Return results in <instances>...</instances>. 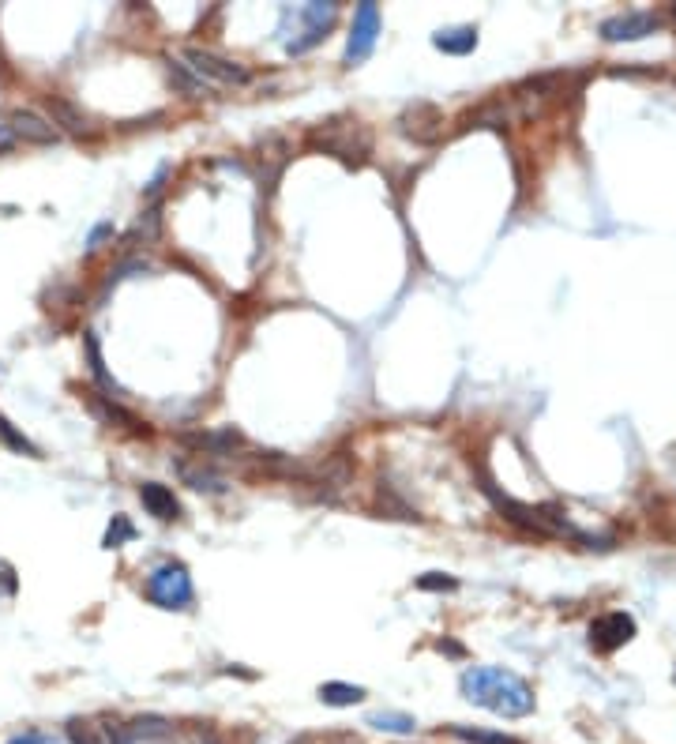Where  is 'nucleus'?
<instances>
[{
	"instance_id": "a211bd4d",
	"label": "nucleus",
	"mask_w": 676,
	"mask_h": 744,
	"mask_svg": "<svg viewBox=\"0 0 676 744\" xmlns=\"http://www.w3.org/2000/svg\"><path fill=\"white\" fill-rule=\"evenodd\" d=\"M177 470H181V478H185L192 489H211V493H222V478H218V474H211L207 466H203V470H192L188 463H177Z\"/></svg>"
},
{
	"instance_id": "20e7f679",
	"label": "nucleus",
	"mask_w": 676,
	"mask_h": 744,
	"mask_svg": "<svg viewBox=\"0 0 676 744\" xmlns=\"http://www.w3.org/2000/svg\"><path fill=\"white\" fill-rule=\"evenodd\" d=\"M147 594L162 609H188L192 605V579H188V568L185 564H162L154 568L151 579H147Z\"/></svg>"
},
{
	"instance_id": "cd10ccee",
	"label": "nucleus",
	"mask_w": 676,
	"mask_h": 744,
	"mask_svg": "<svg viewBox=\"0 0 676 744\" xmlns=\"http://www.w3.org/2000/svg\"><path fill=\"white\" fill-rule=\"evenodd\" d=\"M106 237H113V226H109V222H102V226H94L91 241H87V248H91V252H98V248H102V241H106Z\"/></svg>"
},
{
	"instance_id": "bb28decb",
	"label": "nucleus",
	"mask_w": 676,
	"mask_h": 744,
	"mask_svg": "<svg viewBox=\"0 0 676 744\" xmlns=\"http://www.w3.org/2000/svg\"><path fill=\"white\" fill-rule=\"evenodd\" d=\"M106 741L109 744H136V737H132V729L128 726H106Z\"/></svg>"
},
{
	"instance_id": "5701e85b",
	"label": "nucleus",
	"mask_w": 676,
	"mask_h": 744,
	"mask_svg": "<svg viewBox=\"0 0 676 744\" xmlns=\"http://www.w3.org/2000/svg\"><path fill=\"white\" fill-rule=\"evenodd\" d=\"M87 354H91V369H94V376L106 384V388H113V380H109V372H106V365H102V354H98V339L94 335H87Z\"/></svg>"
},
{
	"instance_id": "f8f14e48",
	"label": "nucleus",
	"mask_w": 676,
	"mask_h": 744,
	"mask_svg": "<svg viewBox=\"0 0 676 744\" xmlns=\"http://www.w3.org/2000/svg\"><path fill=\"white\" fill-rule=\"evenodd\" d=\"M432 46L451 53V57H462V53H474L477 49V31L474 27H447V31L432 34Z\"/></svg>"
},
{
	"instance_id": "9b49d317",
	"label": "nucleus",
	"mask_w": 676,
	"mask_h": 744,
	"mask_svg": "<svg viewBox=\"0 0 676 744\" xmlns=\"http://www.w3.org/2000/svg\"><path fill=\"white\" fill-rule=\"evenodd\" d=\"M139 500H143V508L154 515V519H162V523H169V519H177V496L169 493L166 485H158V481H143L139 485Z\"/></svg>"
},
{
	"instance_id": "6e6552de",
	"label": "nucleus",
	"mask_w": 676,
	"mask_h": 744,
	"mask_svg": "<svg viewBox=\"0 0 676 744\" xmlns=\"http://www.w3.org/2000/svg\"><path fill=\"white\" fill-rule=\"evenodd\" d=\"M631 636H635V620L628 613H605V617H598L590 624V647L594 651L609 654L616 647H624Z\"/></svg>"
},
{
	"instance_id": "f3484780",
	"label": "nucleus",
	"mask_w": 676,
	"mask_h": 744,
	"mask_svg": "<svg viewBox=\"0 0 676 744\" xmlns=\"http://www.w3.org/2000/svg\"><path fill=\"white\" fill-rule=\"evenodd\" d=\"M169 79L181 87V91L188 94V98H200V94H211V87H203L200 79L188 72L185 64H177V61H169Z\"/></svg>"
},
{
	"instance_id": "f03ea898",
	"label": "nucleus",
	"mask_w": 676,
	"mask_h": 744,
	"mask_svg": "<svg viewBox=\"0 0 676 744\" xmlns=\"http://www.w3.org/2000/svg\"><path fill=\"white\" fill-rule=\"evenodd\" d=\"M308 140H312V147H320V151L342 158V162H350V166L365 162L372 151V132L361 121H354V117H331V121H323L320 128H312Z\"/></svg>"
},
{
	"instance_id": "393cba45",
	"label": "nucleus",
	"mask_w": 676,
	"mask_h": 744,
	"mask_svg": "<svg viewBox=\"0 0 676 744\" xmlns=\"http://www.w3.org/2000/svg\"><path fill=\"white\" fill-rule=\"evenodd\" d=\"M417 587H421V590H455L459 583H455V579H447V575H440V572H429V575H421V579H417Z\"/></svg>"
},
{
	"instance_id": "c756f323",
	"label": "nucleus",
	"mask_w": 676,
	"mask_h": 744,
	"mask_svg": "<svg viewBox=\"0 0 676 744\" xmlns=\"http://www.w3.org/2000/svg\"><path fill=\"white\" fill-rule=\"evenodd\" d=\"M673 12H676V8H673Z\"/></svg>"
},
{
	"instance_id": "6ab92c4d",
	"label": "nucleus",
	"mask_w": 676,
	"mask_h": 744,
	"mask_svg": "<svg viewBox=\"0 0 676 744\" xmlns=\"http://www.w3.org/2000/svg\"><path fill=\"white\" fill-rule=\"evenodd\" d=\"M0 440H4L12 451H19V455H34V459H38V448H34V444L23 433H16V429H12V421L4 418V414H0Z\"/></svg>"
},
{
	"instance_id": "a878e982",
	"label": "nucleus",
	"mask_w": 676,
	"mask_h": 744,
	"mask_svg": "<svg viewBox=\"0 0 676 744\" xmlns=\"http://www.w3.org/2000/svg\"><path fill=\"white\" fill-rule=\"evenodd\" d=\"M68 737L76 744H102L94 737V726H87V722H72V726H68Z\"/></svg>"
},
{
	"instance_id": "7ed1b4c3",
	"label": "nucleus",
	"mask_w": 676,
	"mask_h": 744,
	"mask_svg": "<svg viewBox=\"0 0 676 744\" xmlns=\"http://www.w3.org/2000/svg\"><path fill=\"white\" fill-rule=\"evenodd\" d=\"M185 68L200 79L203 87H211V83H218V87H245L252 79L245 64L226 61V57L207 53V49H185Z\"/></svg>"
},
{
	"instance_id": "f257e3e1",
	"label": "nucleus",
	"mask_w": 676,
	"mask_h": 744,
	"mask_svg": "<svg viewBox=\"0 0 676 744\" xmlns=\"http://www.w3.org/2000/svg\"><path fill=\"white\" fill-rule=\"evenodd\" d=\"M462 696L500 718H526L534 711V688L511 669L474 666L462 673Z\"/></svg>"
},
{
	"instance_id": "39448f33",
	"label": "nucleus",
	"mask_w": 676,
	"mask_h": 744,
	"mask_svg": "<svg viewBox=\"0 0 676 744\" xmlns=\"http://www.w3.org/2000/svg\"><path fill=\"white\" fill-rule=\"evenodd\" d=\"M297 19L305 23V34L301 38H293L290 53L293 57H301V53H308L312 46H320L323 38H327V31L335 27V19H338V4H327V0H312V4H305L301 12H297Z\"/></svg>"
},
{
	"instance_id": "0eeeda50",
	"label": "nucleus",
	"mask_w": 676,
	"mask_h": 744,
	"mask_svg": "<svg viewBox=\"0 0 676 744\" xmlns=\"http://www.w3.org/2000/svg\"><path fill=\"white\" fill-rule=\"evenodd\" d=\"M399 132L410 136L414 143H436L440 132H444V113L432 106V102H414L399 117Z\"/></svg>"
},
{
	"instance_id": "1a4fd4ad",
	"label": "nucleus",
	"mask_w": 676,
	"mask_h": 744,
	"mask_svg": "<svg viewBox=\"0 0 676 744\" xmlns=\"http://www.w3.org/2000/svg\"><path fill=\"white\" fill-rule=\"evenodd\" d=\"M8 132H12V140H23V143H38V147H46V143H57V128L49 121H42L38 113H31V109H12L8 113V124H4Z\"/></svg>"
},
{
	"instance_id": "4468645a",
	"label": "nucleus",
	"mask_w": 676,
	"mask_h": 744,
	"mask_svg": "<svg viewBox=\"0 0 676 744\" xmlns=\"http://www.w3.org/2000/svg\"><path fill=\"white\" fill-rule=\"evenodd\" d=\"M320 699L327 703V707H354V703L365 699V688H357V684H342V681H327V684H320Z\"/></svg>"
},
{
	"instance_id": "9d476101",
	"label": "nucleus",
	"mask_w": 676,
	"mask_h": 744,
	"mask_svg": "<svg viewBox=\"0 0 676 744\" xmlns=\"http://www.w3.org/2000/svg\"><path fill=\"white\" fill-rule=\"evenodd\" d=\"M658 31V19L650 12H628V16H616L601 23V34L609 42H635V38H646V34Z\"/></svg>"
},
{
	"instance_id": "412c9836",
	"label": "nucleus",
	"mask_w": 676,
	"mask_h": 744,
	"mask_svg": "<svg viewBox=\"0 0 676 744\" xmlns=\"http://www.w3.org/2000/svg\"><path fill=\"white\" fill-rule=\"evenodd\" d=\"M128 538H136L132 523H128L124 515H113V523H109V530H106V549H117V545L128 542Z\"/></svg>"
},
{
	"instance_id": "b1692460",
	"label": "nucleus",
	"mask_w": 676,
	"mask_h": 744,
	"mask_svg": "<svg viewBox=\"0 0 676 744\" xmlns=\"http://www.w3.org/2000/svg\"><path fill=\"white\" fill-rule=\"evenodd\" d=\"M158 226H162V215H158V207H151V211L136 222V233H143V241H154V237H158Z\"/></svg>"
},
{
	"instance_id": "4be33fe9",
	"label": "nucleus",
	"mask_w": 676,
	"mask_h": 744,
	"mask_svg": "<svg viewBox=\"0 0 676 744\" xmlns=\"http://www.w3.org/2000/svg\"><path fill=\"white\" fill-rule=\"evenodd\" d=\"M91 406H94V410H98V414H102L106 421H124V425H132V429H139V421L132 418L128 410H121L117 403H102L98 395H91Z\"/></svg>"
},
{
	"instance_id": "aec40b11",
	"label": "nucleus",
	"mask_w": 676,
	"mask_h": 744,
	"mask_svg": "<svg viewBox=\"0 0 676 744\" xmlns=\"http://www.w3.org/2000/svg\"><path fill=\"white\" fill-rule=\"evenodd\" d=\"M451 733H455V737H462V741H470V744H519L515 737H504V733H485V729H470V726H451Z\"/></svg>"
},
{
	"instance_id": "dca6fc26",
	"label": "nucleus",
	"mask_w": 676,
	"mask_h": 744,
	"mask_svg": "<svg viewBox=\"0 0 676 744\" xmlns=\"http://www.w3.org/2000/svg\"><path fill=\"white\" fill-rule=\"evenodd\" d=\"M128 729H132L136 741H162V737H169V722L166 718H158V714H143V718H136Z\"/></svg>"
},
{
	"instance_id": "c85d7f7f",
	"label": "nucleus",
	"mask_w": 676,
	"mask_h": 744,
	"mask_svg": "<svg viewBox=\"0 0 676 744\" xmlns=\"http://www.w3.org/2000/svg\"><path fill=\"white\" fill-rule=\"evenodd\" d=\"M8 744H46V737H42V733H27V737H16V741H8Z\"/></svg>"
},
{
	"instance_id": "423d86ee",
	"label": "nucleus",
	"mask_w": 676,
	"mask_h": 744,
	"mask_svg": "<svg viewBox=\"0 0 676 744\" xmlns=\"http://www.w3.org/2000/svg\"><path fill=\"white\" fill-rule=\"evenodd\" d=\"M376 38H380V8L372 0H365L354 12V27H350V42H346V64L365 61L376 49Z\"/></svg>"
},
{
	"instance_id": "ddd939ff",
	"label": "nucleus",
	"mask_w": 676,
	"mask_h": 744,
	"mask_svg": "<svg viewBox=\"0 0 676 744\" xmlns=\"http://www.w3.org/2000/svg\"><path fill=\"white\" fill-rule=\"evenodd\" d=\"M46 106H49V113H53V121L64 124L68 132H76V136H91V132H94L91 121H87V117H83V113H79L72 102H64V98H57V94H49Z\"/></svg>"
},
{
	"instance_id": "2eb2a0df",
	"label": "nucleus",
	"mask_w": 676,
	"mask_h": 744,
	"mask_svg": "<svg viewBox=\"0 0 676 744\" xmlns=\"http://www.w3.org/2000/svg\"><path fill=\"white\" fill-rule=\"evenodd\" d=\"M369 726L384 729V733H414L417 718H410V714H402V711H376V714H369Z\"/></svg>"
}]
</instances>
